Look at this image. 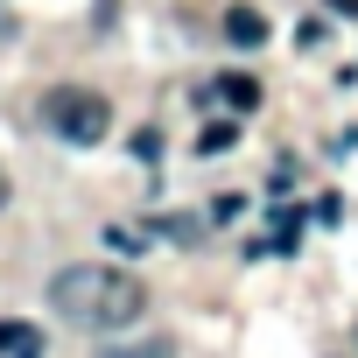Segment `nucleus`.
I'll return each instance as SVG.
<instances>
[{
    "label": "nucleus",
    "instance_id": "obj_9",
    "mask_svg": "<svg viewBox=\"0 0 358 358\" xmlns=\"http://www.w3.org/2000/svg\"><path fill=\"white\" fill-rule=\"evenodd\" d=\"M323 8H337V15H351V22H358V0H323Z\"/></svg>",
    "mask_w": 358,
    "mask_h": 358
},
{
    "label": "nucleus",
    "instance_id": "obj_6",
    "mask_svg": "<svg viewBox=\"0 0 358 358\" xmlns=\"http://www.w3.org/2000/svg\"><path fill=\"white\" fill-rule=\"evenodd\" d=\"M99 358H176V337L155 330V337H134V344H106Z\"/></svg>",
    "mask_w": 358,
    "mask_h": 358
},
{
    "label": "nucleus",
    "instance_id": "obj_10",
    "mask_svg": "<svg viewBox=\"0 0 358 358\" xmlns=\"http://www.w3.org/2000/svg\"><path fill=\"white\" fill-rule=\"evenodd\" d=\"M0 211H8V176H0Z\"/></svg>",
    "mask_w": 358,
    "mask_h": 358
},
{
    "label": "nucleus",
    "instance_id": "obj_2",
    "mask_svg": "<svg viewBox=\"0 0 358 358\" xmlns=\"http://www.w3.org/2000/svg\"><path fill=\"white\" fill-rule=\"evenodd\" d=\"M43 120L71 141V148H99L113 134V106L92 92V85H50L43 92Z\"/></svg>",
    "mask_w": 358,
    "mask_h": 358
},
{
    "label": "nucleus",
    "instance_id": "obj_5",
    "mask_svg": "<svg viewBox=\"0 0 358 358\" xmlns=\"http://www.w3.org/2000/svg\"><path fill=\"white\" fill-rule=\"evenodd\" d=\"M218 99H225L232 113H253V106H260V78H246V71H232V78H218Z\"/></svg>",
    "mask_w": 358,
    "mask_h": 358
},
{
    "label": "nucleus",
    "instance_id": "obj_8",
    "mask_svg": "<svg viewBox=\"0 0 358 358\" xmlns=\"http://www.w3.org/2000/svg\"><path fill=\"white\" fill-rule=\"evenodd\" d=\"M134 155L155 169V162H162V134H155V127H141V134H134Z\"/></svg>",
    "mask_w": 358,
    "mask_h": 358
},
{
    "label": "nucleus",
    "instance_id": "obj_3",
    "mask_svg": "<svg viewBox=\"0 0 358 358\" xmlns=\"http://www.w3.org/2000/svg\"><path fill=\"white\" fill-rule=\"evenodd\" d=\"M225 43L260 50V43H267V15H260V8H246V0H239V8H225Z\"/></svg>",
    "mask_w": 358,
    "mask_h": 358
},
{
    "label": "nucleus",
    "instance_id": "obj_7",
    "mask_svg": "<svg viewBox=\"0 0 358 358\" xmlns=\"http://www.w3.org/2000/svg\"><path fill=\"white\" fill-rule=\"evenodd\" d=\"M232 141H239V127H232V120H218V127H204V134H197V155H225Z\"/></svg>",
    "mask_w": 358,
    "mask_h": 358
},
{
    "label": "nucleus",
    "instance_id": "obj_4",
    "mask_svg": "<svg viewBox=\"0 0 358 358\" xmlns=\"http://www.w3.org/2000/svg\"><path fill=\"white\" fill-rule=\"evenodd\" d=\"M0 358H43V330L22 316H0Z\"/></svg>",
    "mask_w": 358,
    "mask_h": 358
},
{
    "label": "nucleus",
    "instance_id": "obj_1",
    "mask_svg": "<svg viewBox=\"0 0 358 358\" xmlns=\"http://www.w3.org/2000/svg\"><path fill=\"white\" fill-rule=\"evenodd\" d=\"M50 309L78 330H127L148 316V288L127 274V267H99V260H78L50 281Z\"/></svg>",
    "mask_w": 358,
    "mask_h": 358
}]
</instances>
